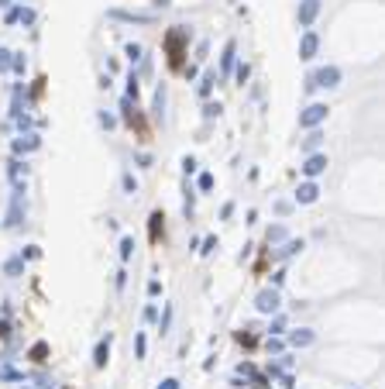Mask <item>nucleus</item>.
<instances>
[{
    "label": "nucleus",
    "instance_id": "obj_1",
    "mask_svg": "<svg viewBox=\"0 0 385 389\" xmlns=\"http://www.w3.org/2000/svg\"><path fill=\"white\" fill-rule=\"evenodd\" d=\"M159 234H162V214H155L151 217V241H159Z\"/></svg>",
    "mask_w": 385,
    "mask_h": 389
},
{
    "label": "nucleus",
    "instance_id": "obj_2",
    "mask_svg": "<svg viewBox=\"0 0 385 389\" xmlns=\"http://www.w3.org/2000/svg\"><path fill=\"white\" fill-rule=\"evenodd\" d=\"M165 389H176V382H165Z\"/></svg>",
    "mask_w": 385,
    "mask_h": 389
}]
</instances>
